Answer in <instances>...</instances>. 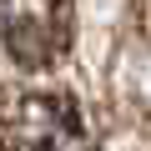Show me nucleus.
I'll use <instances>...</instances> for the list:
<instances>
[{
  "instance_id": "1",
  "label": "nucleus",
  "mask_w": 151,
  "mask_h": 151,
  "mask_svg": "<svg viewBox=\"0 0 151 151\" xmlns=\"http://www.w3.org/2000/svg\"><path fill=\"white\" fill-rule=\"evenodd\" d=\"M0 151H96V141L70 96L40 91L0 111Z\"/></svg>"
},
{
  "instance_id": "2",
  "label": "nucleus",
  "mask_w": 151,
  "mask_h": 151,
  "mask_svg": "<svg viewBox=\"0 0 151 151\" xmlns=\"http://www.w3.org/2000/svg\"><path fill=\"white\" fill-rule=\"evenodd\" d=\"M0 40L20 70H45L70 45V0H0Z\"/></svg>"
}]
</instances>
